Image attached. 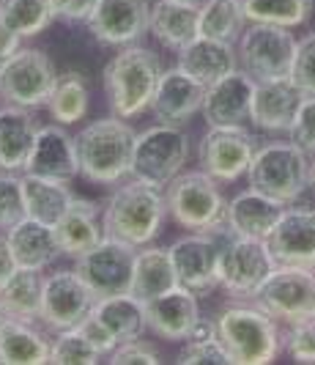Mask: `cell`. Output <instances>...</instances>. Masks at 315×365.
Returning <instances> with one entry per match:
<instances>
[{
    "mask_svg": "<svg viewBox=\"0 0 315 365\" xmlns=\"http://www.w3.org/2000/svg\"><path fill=\"white\" fill-rule=\"evenodd\" d=\"M41 297H44V274L41 269L17 267L0 289V302L11 319L36 322L41 319Z\"/></svg>",
    "mask_w": 315,
    "mask_h": 365,
    "instance_id": "1f68e13d",
    "label": "cell"
},
{
    "mask_svg": "<svg viewBox=\"0 0 315 365\" xmlns=\"http://www.w3.org/2000/svg\"><path fill=\"white\" fill-rule=\"evenodd\" d=\"M99 351L93 344L80 332V327L60 329L55 344H50V363L55 365H93L99 363Z\"/></svg>",
    "mask_w": 315,
    "mask_h": 365,
    "instance_id": "f35d334b",
    "label": "cell"
},
{
    "mask_svg": "<svg viewBox=\"0 0 315 365\" xmlns=\"http://www.w3.org/2000/svg\"><path fill=\"white\" fill-rule=\"evenodd\" d=\"M149 31L167 50L181 53L201 36V6L198 0H156L151 6Z\"/></svg>",
    "mask_w": 315,
    "mask_h": 365,
    "instance_id": "603a6c76",
    "label": "cell"
},
{
    "mask_svg": "<svg viewBox=\"0 0 315 365\" xmlns=\"http://www.w3.org/2000/svg\"><path fill=\"white\" fill-rule=\"evenodd\" d=\"M313 316H315V313H313Z\"/></svg>",
    "mask_w": 315,
    "mask_h": 365,
    "instance_id": "816d5d0a",
    "label": "cell"
},
{
    "mask_svg": "<svg viewBox=\"0 0 315 365\" xmlns=\"http://www.w3.org/2000/svg\"><path fill=\"white\" fill-rule=\"evenodd\" d=\"M112 365H132V363H146V365H156L162 363L156 349L146 344L143 338H132V341H121L118 346L112 349L110 354Z\"/></svg>",
    "mask_w": 315,
    "mask_h": 365,
    "instance_id": "ee69618b",
    "label": "cell"
},
{
    "mask_svg": "<svg viewBox=\"0 0 315 365\" xmlns=\"http://www.w3.org/2000/svg\"><path fill=\"white\" fill-rule=\"evenodd\" d=\"M146 327L165 338V341H186L192 327L198 324V297L184 286H176L170 292L159 294L154 299H146Z\"/></svg>",
    "mask_w": 315,
    "mask_h": 365,
    "instance_id": "44dd1931",
    "label": "cell"
},
{
    "mask_svg": "<svg viewBox=\"0 0 315 365\" xmlns=\"http://www.w3.org/2000/svg\"><path fill=\"white\" fill-rule=\"evenodd\" d=\"M252 93H255V80L244 69L225 74L223 80L205 86L203 113L208 127H239L250 118L252 108Z\"/></svg>",
    "mask_w": 315,
    "mask_h": 365,
    "instance_id": "ac0fdd59",
    "label": "cell"
},
{
    "mask_svg": "<svg viewBox=\"0 0 315 365\" xmlns=\"http://www.w3.org/2000/svg\"><path fill=\"white\" fill-rule=\"evenodd\" d=\"M247 22H272L282 28H299L313 14V0H241Z\"/></svg>",
    "mask_w": 315,
    "mask_h": 365,
    "instance_id": "8d00e7d4",
    "label": "cell"
},
{
    "mask_svg": "<svg viewBox=\"0 0 315 365\" xmlns=\"http://www.w3.org/2000/svg\"><path fill=\"white\" fill-rule=\"evenodd\" d=\"M266 245L277 267H301L315 272V209H285Z\"/></svg>",
    "mask_w": 315,
    "mask_h": 365,
    "instance_id": "2e32d148",
    "label": "cell"
},
{
    "mask_svg": "<svg viewBox=\"0 0 315 365\" xmlns=\"http://www.w3.org/2000/svg\"><path fill=\"white\" fill-rule=\"evenodd\" d=\"M255 138L241 127H208L198 148L201 170L217 182H239L255 157Z\"/></svg>",
    "mask_w": 315,
    "mask_h": 365,
    "instance_id": "7c38bea8",
    "label": "cell"
},
{
    "mask_svg": "<svg viewBox=\"0 0 315 365\" xmlns=\"http://www.w3.org/2000/svg\"><path fill=\"white\" fill-rule=\"evenodd\" d=\"M178 66L186 74H192L198 83L211 86V83L223 80L225 74L239 69V50L230 41L198 36L178 53Z\"/></svg>",
    "mask_w": 315,
    "mask_h": 365,
    "instance_id": "4316f807",
    "label": "cell"
},
{
    "mask_svg": "<svg viewBox=\"0 0 315 365\" xmlns=\"http://www.w3.org/2000/svg\"><path fill=\"white\" fill-rule=\"evenodd\" d=\"M203 96V83H198L192 74H186L181 66H176V69L162 72V77H159L156 93L151 99V113H154V118L159 124L181 127L195 113H201Z\"/></svg>",
    "mask_w": 315,
    "mask_h": 365,
    "instance_id": "ffe728a7",
    "label": "cell"
},
{
    "mask_svg": "<svg viewBox=\"0 0 315 365\" xmlns=\"http://www.w3.org/2000/svg\"><path fill=\"white\" fill-rule=\"evenodd\" d=\"M22 217H28V212H25V192H22V176L0 170V228L9 231Z\"/></svg>",
    "mask_w": 315,
    "mask_h": 365,
    "instance_id": "ab89813d",
    "label": "cell"
},
{
    "mask_svg": "<svg viewBox=\"0 0 315 365\" xmlns=\"http://www.w3.org/2000/svg\"><path fill=\"white\" fill-rule=\"evenodd\" d=\"M77 327H80V332H82V335L91 341L93 349H96L102 357H105V354H112V349L118 346V338H115L110 329L105 327V324H102V322H99L93 313H88V316H85V319H82Z\"/></svg>",
    "mask_w": 315,
    "mask_h": 365,
    "instance_id": "f6af8a7d",
    "label": "cell"
},
{
    "mask_svg": "<svg viewBox=\"0 0 315 365\" xmlns=\"http://www.w3.org/2000/svg\"><path fill=\"white\" fill-rule=\"evenodd\" d=\"M304 99L299 86L288 80H269V83H255L252 93V108H250V121L266 132H288L291 121L297 118V110Z\"/></svg>",
    "mask_w": 315,
    "mask_h": 365,
    "instance_id": "7402d4cb",
    "label": "cell"
},
{
    "mask_svg": "<svg viewBox=\"0 0 315 365\" xmlns=\"http://www.w3.org/2000/svg\"><path fill=\"white\" fill-rule=\"evenodd\" d=\"M165 203L167 215L186 231H228V201L220 190V182L205 170H181L165 187Z\"/></svg>",
    "mask_w": 315,
    "mask_h": 365,
    "instance_id": "5b68a950",
    "label": "cell"
},
{
    "mask_svg": "<svg viewBox=\"0 0 315 365\" xmlns=\"http://www.w3.org/2000/svg\"><path fill=\"white\" fill-rule=\"evenodd\" d=\"M55 239L60 253L75 261L91 247H96L105 239V228L99 222V206L75 195L69 212L55 222Z\"/></svg>",
    "mask_w": 315,
    "mask_h": 365,
    "instance_id": "83f0119b",
    "label": "cell"
},
{
    "mask_svg": "<svg viewBox=\"0 0 315 365\" xmlns=\"http://www.w3.org/2000/svg\"><path fill=\"white\" fill-rule=\"evenodd\" d=\"M165 217V192L132 176V182L121 184L107 198L102 209V228L105 237L127 242L132 247H146L159 237Z\"/></svg>",
    "mask_w": 315,
    "mask_h": 365,
    "instance_id": "6da1fadb",
    "label": "cell"
},
{
    "mask_svg": "<svg viewBox=\"0 0 315 365\" xmlns=\"http://www.w3.org/2000/svg\"><path fill=\"white\" fill-rule=\"evenodd\" d=\"M11 256L17 261V267H28V269H47L55 264L60 256L58 247L55 228L33 217H22L17 225H11L6 231Z\"/></svg>",
    "mask_w": 315,
    "mask_h": 365,
    "instance_id": "484cf974",
    "label": "cell"
},
{
    "mask_svg": "<svg viewBox=\"0 0 315 365\" xmlns=\"http://www.w3.org/2000/svg\"><path fill=\"white\" fill-rule=\"evenodd\" d=\"M291 80L297 83L301 93L315 96V34H307L304 38H299Z\"/></svg>",
    "mask_w": 315,
    "mask_h": 365,
    "instance_id": "7bdbcfd3",
    "label": "cell"
},
{
    "mask_svg": "<svg viewBox=\"0 0 315 365\" xmlns=\"http://www.w3.org/2000/svg\"><path fill=\"white\" fill-rule=\"evenodd\" d=\"M58 83L55 63L50 55L31 47H19L0 63V96L9 105L36 110L50 102Z\"/></svg>",
    "mask_w": 315,
    "mask_h": 365,
    "instance_id": "9c48e42d",
    "label": "cell"
},
{
    "mask_svg": "<svg viewBox=\"0 0 315 365\" xmlns=\"http://www.w3.org/2000/svg\"><path fill=\"white\" fill-rule=\"evenodd\" d=\"M310 154L297 143H266L255 151L247 179L250 187L279 203H294L310 187Z\"/></svg>",
    "mask_w": 315,
    "mask_h": 365,
    "instance_id": "8992f818",
    "label": "cell"
},
{
    "mask_svg": "<svg viewBox=\"0 0 315 365\" xmlns=\"http://www.w3.org/2000/svg\"><path fill=\"white\" fill-rule=\"evenodd\" d=\"M282 346L297 363H315V316L294 322L282 335Z\"/></svg>",
    "mask_w": 315,
    "mask_h": 365,
    "instance_id": "60d3db41",
    "label": "cell"
},
{
    "mask_svg": "<svg viewBox=\"0 0 315 365\" xmlns=\"http://www.w3.org/2000/svg\"><path fill=\"white\" fill-rule=\"evenodd\" d=\"M310 184L315 187V157H313V163H310Z\"/></svg>",
    "mask_w": 315,
    "mask_h": 365,
    "instance_id": "681fc988",
    "label": "cell"
},
{
    "mask_svg": "<svg viewBox=\"0 0 315 365\" xmlns=\"http://www.w3.org/2000/svg\"><path fill=\"white\" fill-rule=\"evenodd\" d=\"M149 0H99L88 17V31L96 41L110 47H129L149 34Z\"/></svg>",
    "mask_w": 315,
    "mask_h": 365,
    "instance_id": "9a60e30c",
    "label": "cell"
},
{
    "mask_svg": "<svg viewBox=\"0 0 315 365\" xmlns=\"http://www.w3.org/2000/svg\"><path fill=\"white\" fill-rule=\"evenodd\" d=\"M38 129L41 127L28 108H17V105L0 108V170H9V173L25 170Z\"/></svg>",
    "mask_w": 315,
    "mask_h": 365,
    "instance_id": "d4e9b609",
    "label": "cell"
},
{
    "mask_svg": "<svg viewBox=\"0 0 315 365\" xmlns=\"http://www.w3.org/2000/svg\"><path fill=\"white\" fill-rule=\"evenodd\" d=\"M170 261L178 277V286H184L189 292L201 294L211 292L217 283V256L220 247L214 242V234H186V237L176 239L170 247Z\"/></svg>",
    "mask_w": 315,
    "mask_h": 365,
    "instance_id": "e0dca14e",
    "label": "cell"
},
{
    "mask_svg": "<svg viewBox=\"0 0 315 365\" xmlns=\"http://www.w3.org/2000/svg\"><path fill=\"white\" fill-rule=\"evenodd\" d=\"M91 313L118 338V344L140 338L143 329H149L146 327V305H143V299H137L129 292L99 297Z\"/></svg>",
    "mask_w": 315,
    "mask_h": 365,
    "instance_id": "4dcf8cb0",
    "label": "cell"
},
{
    "mask_svg": "<svg viewBox=\"0 0 315 365\" xmlns=\"http://www.w3.org/2000/svg\"><path fill=\"white\" fill-rule=\"evenodd\" d=\"M0 363L9 365H41L50 363V344L31 322L9 319L0 329Z\"/></svg>",
    "mask_w": 315,
    "mask_h": 365,
    "instance_id": "d6a6232c",
    "label": "cell"
},
{
    "mask_svg": "<svg viewBox=\"0 0 315 365\" xmlns=\"http://www.w3.org/2000/svg\"><path fill=\"white\" fill-rule=\"evenodd\" d=\"M178 363L184 365H198V363H214L225 365L230 363V354L220 341V332H217V322L211 319H198V324L192 327L189 338H186V346L178 354Z\"/></svg>",
    "mask_w": 315,
    "mask_h": 365,
    "instance_id": "74e56055",
    "label": "cell"
},
{
    "mask_svg": "<svg viewBox=\"0 0 315 365\" xmlns=\"http://www.w3.org/2000/svg\"><path fill=\"white\" fill-rule=\"evenodd\" d=\"M22 173L55 179V182H72L80 176V160H77L75 138L63 129V124H47L38 129L36 143L31 151V160Z\"/></svg>",
    "mask_w": 315,
    "mask_h": 365,
    "instance_id": "d6986e66",
    "label": "cell"
},
{
    "mask_svg": "<svg viewBox=\"0 0 315 365\" xmlns=\"http://www.w3.org/2000/svg\"><path fill=\"white\" fill-rule=\"evenodd\" d=\"M22 192H25L28 217L41 220L53 228L75 201V192L69 190V182L41 179V176H31V173H22Z\"/></svg>",
    "mask_w": 315,
    "mask_h": 365,
    "instance_id": "f546056e",
    "label": "cell"
},
{
    "mask_svg": "<svg viewBox=\"0 0 315 365\" xmlns=\"http://www.w3.org/2000/svg\"><path fill=\"white\" fill-rule=\"evenodd\" d=\"M9 319H11V316H9V311H6V308H3V302H0V329H3V324H6Z\"/></svg>",
    "mask_w": 315,
    "mask_h": 365,
    "instance_id": "c3c4849f",
    "label": "cell"
},
{
    "mask_svg": "<svg viewBox=\"0 0 315 365\" xmlns=\"http://www.w3.org/2000/svg\"><path fill=\"white\" fill-rule=\"evenodd\" d=\"M217 332L230 354V363L266 365L274 363L282 351L279 322L255 302L225 308L217 319Z\"/></svg>",
    "mask_w": 315,
    "mask_h": 365,
    "instance_id": "277c9868",
    "label": "cell"
},
{
    "mask_svg": "<svg viewBox=\"0 0 315 365\" xmlns=\"http://www.w3.org/2000/svg\"><path fill=\"white\" fill-rule=\"evenodd\" d=\"M99 0H50L53 17L60 22H88Z\"/></svg>",
    "mask_w": 315,
    "mask_h": 365,
    "instance_id": "bcb514c9",
    "label": "cell"
},
{
    "mask_svg": "<svg viewBox=\"0 0 315 365\" xmlns=\"http://www.w3.org/2000/svg\"><path fill=\"white\" fill-rule=\"evenodd\" d=\"M186 160H189V138L184 129L173 124H156L137 132L132 176L165 190L184 170Z\"/></svg>",
    "mask_w": 315,
    "mask_h": 365,
    "instance_id": "ba28073f",
    "label": "cell"
},
{
    "mask_svg": "<svg viewBox=\"0 0 315 365\" xmlns=\"http://www.w3.org/2000/svg\"><path fill=\"white\" fill-rule=\"evenodd\" d=\"M3 61H6V58H3V55H0V63H3Z\"/></svg>",
    "mask_w": 315,
    "mask_h": 365,
    "instance_id": "f907efd6",
    "label": "cell"
},
{
    "mask_svg": "<svg viewBox=\"0 0 315 365\" xmlns=\"http://www.w3.org/2000/svg\"><path fill=\"white\" fill-rule=\"evenodd\" d=\"M282 212H285V203L250 187L247 192H239L233 201H228V234L266 239L282 217Z\"/></svg>",
    "mask_w": 315,
    "mask_h": 365,
    "instance_id": "cb8c5ba5",
    "label": "cell"
},
{
    "mask_svg": "<svg viewBox=\"0 0 315 365\" xmlns=\"http://www.w3.org/2000/svg\"><path fill=\"white\" fill-rule=\"evenodd\" d=\"M247 28L241 0H205L201 6V36L236 44Z\"/></svg>",
    "mask_w": 315,
    "mask_h": 365,
    "instance_id": "836d02e7",
    "label": "cell"
},
{
    "mask_svg": "<svg viewBox=\"0 0 315 365\" xmlns=\"http://www.w3.org/2000/svg\"><path fill=\"white\" fill-rule=\"evenodd\" d=\"M137 247L127 242L105 237L96 247L77 258V272L93 289L96 297H110V294H127L132 283Z\"/></svg>",
    "mask_w": 315,
    "mask_h": 365,
    "instance_id": "5bb4252c",
    "label": "cell"
},
{
    "mask_svg": "<svg viewBox=\"0 0 315 365\" xmlns=\"http://www.w3.org/2000/svg\"><path fill=\"white\" fill-rule=\"evenodd\" d=\"M137 132L121 115L96 118L77 132V160L80 176L93 184H115L132 176Z\"/></svg>",
    "mask_w": 315,
    "mask_h": 365,
    "instance_id": "7a4b0ae2",
    "label": "cell"
},
{
    "mask_svg": "<svg viewBox=\"0 0 315 365\" xmlns=\"http://www.w3.org/2000/svg\"><path fill=\"white\" fill-rule=\"evenodd\" d=\"M53 19L50 0H0V22L19 38L38 36Z\"/></svg>",
    "mask_w": 315,
    "mask_h": 365,
    "instance_id": "d590c367",
    "label": "cell"
},
{
    "mask_svg": "<svg viewBox=\"0 0 315 365\" xmlns=\"http://www.w3.org/2000/svg\"><path fill=\"white\" fill-rule=\"evenodd\" d=\"M252 302L277 322L294 324L315 313V272L301 267H277L258 289Z\"/></svg>",
    "mask_w": 315,
    "mask_h": 365,
    "instance_id": "8fae6325",
    "label": "cell"
},
{
    "mask_svg": "<svg viewBox=\"0 0 315 365\" xmlns=\"http://www.w3.org/2000/svg\"><path fill=\"white\" fill-rule=\"evenodd\" d=\"M93 289L80 277L77 269H60L44 277V297H41V322L50 329L77 327L96 305Z\"/></svg>",
    "mask_w": 315,
    "mask_h": 365,
    "instance_id": "4fadbf2b",
    "label": "cell"
},
{
    "mask_svg": "<svg viewBox=\"0 0 315 365\" xmlns=\"http://www.w3.org/2000/svg\"><path fill=\"white\" fill-rule=\"evenodd\" d=\"M288 140L297 143L301 151H307L310 157H315V96L304 93L297 110V118L288 127Z\"/></svg>",
    "mask_w": 315,
    "mask_h": 365,
    "instance_id": "b9f144b4",
    "label": "cell"
},
{
    "mask_svg": "<svg viewBox=\"0 0 315 365\" xmlns=\"http://www.w3.org/2000/svg\"><path fill=\"white\" fill-rule=\"evenodd\" d=\"M178 286V277L173 269V261H170V250L165 247H137V256H134V269H132V283L129 294H134L137 299H154L159 294L170 292Z\"/></svg>",
    "mask_w": 315,
    "mask_h": 365,
    "instance_id": "f1b7e54d",
    "label": "cell"
},
{
    "mask_svg": "<svg viewBox=\"0 0 315 365\" xmlns=\"http://www.w3.org/2000/svg\"><path fill=\"white\" fill-rule=\"evenodd\" d=\"M299 41L291 28L272 22H247L239 38V63L255 83L288 80Z\"/></svg>",
    "mask_w": 315,
    "mask_h": 365,
    "instance_id": "52a82bcc",
    "label": "cell"
},
{
    "mask_svg": "<svg viewBox=\"0 0 315 365\" xmlns=\"http://www.w3.org/2000/svg\"><path fill=\"white\" fill-rule=\"evenodd\" d=\"M47 110L55 118V124H63V127L77 124L80 118H85V113H88V86H85L82 74H58V83L53 93H50Z\"/></svg>",
    "mask_w": 315,
    "mask_h": 365,
    "instance_id": "e575fe53",
    "label": "cell"
},
{
    "mask_svg": "<svg viewBox=\"0 0 315 365\" xmlns=\"http://www.w3.org/2000/svg\"><path fill=\"white\" fill-rule=\"evenodd\" d=\"M274 269L277 261L266 239L233 237L220 247L217 256V283L233 297L252 299Z\"/></svg>",
    "mask_w": 315,
    "mask_h": 365,
    "instance_id": "30bf717a",
    "label": "cell"
},
{
    "mask_svg": "<svg viewBox=\"0 0 315 365\" xmlns=\"http://www.w3.org/2000/svg\"><path fill=\"white\" fill-rule=\"evenodd\" d=\"M162 77V61L149 47L129 44L105 66V93L112 115L134 118L151 108Z\"/></svg>",
    "mask_w": 315,
    "mask_h": 365,
    "instance_id": "3957f363",
    "label": "cell"
},
{
    "mask_svg": "<svg viewBox=\"0 0 315 365\" xmlns=\"http://www.w3.org/2000/svg\"><path fill=\"white\" fill-rule=\"evenodd\" d=\"M17 269V261L11 256V247H9V239L0 234V289H3V283L11 277V272Z\"/></svg>",
    "mask_w": 315,
    "mask_h": 365,
    "instance_id": "7dc6e473",
    "label": "cell"
}]
</instances>
